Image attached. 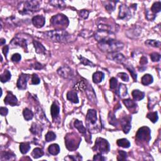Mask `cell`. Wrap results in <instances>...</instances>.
I'll use <instances>...</instances> for the list:
<instances>
[{"label":"cell","instance_id":"cell-41","mask_svg":"<svg viewBox=\"0 0 161 161\" xmlns=\"http://www.w3.org/2000/svg\"><path fill=\"white\" fill-rule=\"evenodd\" d=\"M161 10V3L160 1H158L156 3H154L152 7L151 8V11L153 13H159Z\"/></svg>","mask_w":161,"mask_h":161},{"label":"cell","instance_id":"cell-53","mask_svg":"<svg viewBox=\"0 0 161 161\" xmlns=\"http://www.w3.org/2000/svg\"><path fill=\"white\" fill-rule=\"evenodd\" d=\"M93 160H98V161H103V160H105L106 159L102 156L101 154H98L96 155H95L93 157Z\"/></svg>","mask_w":161,"mask_h":161},{"label":"cell","instance_id":"cell-26","mask_svg":"<svg viewBox=\"0 0 161 161\" xmlns=\"http://www.w3.org/2000/svg\"><path fill=\"white\" fill-rule=\"evenodd\" d=\"M153 80H154L153 77L149 74H145V75L142 77V84H144L145 86L150 84L151 83H152Z\"/></svg>","mask_w":161,"mask_h":161},{"label":"cell","instance_id":"cell-18","mask_svg":"<svg viewBox=\"0 0 161 161\" xmlns=\"http://www.w3.org/2000/svg\"><path fill=\"white\" fill-rule=\"evenodd\" d=\"M123 103L125 105V106L128 108L130 110V111H132V113L133 111H135V113L136 112V108H137V104H136L135 102L131 100V99H126V100H123Z\"/></svg>","mask_w":161,"mask_h":161},{"label":"cell","instance_id":"cell-46","mask_svg":"<svg viewBox=\"0 0 161 161\" xmlns=\"http://www.w3.org/2000/svg\"><path fill=\"white\" fill-rule=\"evenodd\" d=\"M118 84V80L116 78L114 77H112V78L110 79V87L111 89H114L116 88Z\"/></svg>","mask_w":161,"mask_h":161},{"label":"cell","instance_id":"cell-30","mask_svg":"<svg viewBox=\"0 0 161 161\" xmlns=\"http://www.w3.org/2000/svg\"><path fill=\"white\" fill-rule=\"evenodd\" d=\"M44 152L42 148H34L32 152V156L34 159H38V158L42 157L43 156H44Z\"/></svg>","mask_w":161,"mask_h":161},{"label":"cell","instance_id":"cell-16","mask_svg":"<svg viewBox=\"0 0 161 161\" xmlns=\"http://www.w3.org/2000/svg\"><path fill=\"white\" fill-rule=\"evenodd\" d=\"M4 102L5 104H9L10 106H14L18 104V100L15 95L11 93V92H8L7 96L5 98Z\"/></svg>","mask_w":161,"mask_h":161},{"label":"cell","instance_id":"cell-33","mask_svg":"<svg viewBox=\"0 0 161 161\" xmlns=\"http://www.w3.org/2000/svg\"><path fill=\"white\" fill-rule=\"evenodd\" d=\"M30 131L34 135H39L42 132V128L40 127V125H37V123H33L32 125V127L30 128Z\"/></svg>","mask_w":161,"mask_h":161},{"label":"cell","instance_id":"cell-24","mask_svg":"<svg viewBox=\"0 0 161 161\" xmlns=\"http://www.w3.org/2000/svg\"><path fill=\"white\" fill-rule=\"evenodd\" d=\"M132 94L135 101H140L143 100L145 96L144 92L138 90V89H135V90L133 91Z\"/></svg>","mask_w":161,"mask_h":161},{"label":"cell","instance_id":"cell-1","mask_svg":"<svg viewBox=\"0 0 161 161\" xmlns=\"http://www.w3.org/2000/svg\"><path fill=\"white\" fill-rule=\"evenodd\" d=\"M98 46L101 51L108 53H114L122 50L124 45L122 42L113 39L103 42H99Z\"/></svg>","mask_w":161,"mask_h":161},{"label":"cell","instance_id":"cell-56","mask_svg":"<svg viewBox=\"0 0 161 161\" xmlns=\"http://www.w3.org/2000/svg\"><path fill=\"white\" fill-rule=\"evenodd\" d=\"M33 67L34 69H43V67H44V66L39 63H36L35 64H34Z\"/></svg>","mask_w":161,"mask_h":161},{"label":"cell","instance_id":"cell-40","mask_svg":"<svg viewBox=\"0 0 161 161\" xmlns=\"http://www.w3.org/2000/svg\"><path fill=\"white\" fill-rule=\"evenodd\" d=\"M125 68L126 69H127L130 73L131 75L133 77V79H134L135 80H137V73H135V69L134 68L132 65H125Z\"/></svg>","mask_w":161,"mask_h":161},{"label":"cell","instance_id":"cell-5","mask_svg":"<svg viewBox=\"0 0 161 161\" xmlns=\"http://www.w3.org/2000/svg\"><path fill=\"white\" fill-rule=\"evenodd\" d=\"M94 150L100 154H106L110 150V144L103 138H98L95 142Z\"/></svg>","mask_w":161,"mask_h":161},{"label":"cell","instance_id":"cell-39","mask_svg":"<svg viewBox=\"0 0 161 161\" xmlns=\"http://www.w3.org/2000/svg\"><path fill=\"white\" fill-rule=\"evenodd\" d=\"M147 118L149 119L152 123L157 122L159 117H158L157 112H150L147 114Z\"/></svg>","mask_w":161,"mask_h":161},{"label":"cell","instance_id":"cell-2","mask_svg":"<svg viewBox=\"0 0 161 161\" xmlns=\"http://www.w3.org/2000/svg\"><path fill=\"white\" fill-rule=\"evenodd\" d=\"M46 38L56 42H64L69 40V34L64 30H55L44 33Z\"/></svg>","mask_w":161,"mask_h":161},{"label":"cell","instance_id":"cell-9","mask_svg":"<svg viewBox=\"0 0 161 161\" xmlns=\"http://www.w3.org/2000/svg\"><path fill=\"white\" fill-rule=\"evenodd\" d=\"M131 11L130 8L125 5H122L120 7L118 13V18L122 20H128L131 17Z\"/></svg>","mask_w":161,"mask_h":161},{"label":"cell","instance_id":"cell-7","mask_svg":"<svg viewBox=\"0 0 161 161\" xmlns=\"http://www.w3.org/2000/svg\"><path fill=\"white\" fill-rule=\"evenodd\" d=\"M94 38L98 42H103L108 41V40H110L115 39V38H114V34L113 33V32L102 30H99L98 32L95 33Z\"/></svg>","mask_w":161,"mask_h":161},{"label":"cell","instance_id":"cell-50","mask_svg":"<svg viewBox=\"0 0 161 161\" xmlns=\"http://www.w3.org/2000/svg\"><path fill=\"white\" fill-rule=\"evenodd\" d=\"M146 18L147 20H148L149 21H152L155 19V18H156V15H155V14L152 13L149 10H147V13H146Z\"/></svg>","mask_w":161,"mask_h":161},{"label":"cell","instance_id":"cell-44","mask_svg":"<svg viewBox=\"0 0 161 161\" xmlns=\"http://www.w3.org/2000/svg\"><path fill=\"white\" fill-rule=\"evenodd\" d=\"M55 138H56V135L53 132H49L45 135V140L47 142L53 141Z\"/></svg>","mask_w":161,"mask_h":161},{"label":"cell","instance_id":"cell-37","mask_svg":"<svg viewBox=\"0 0 161 161\" xmlns=\"http://www.w3.org/2000/svg\"><path fill=\"white\" fill-rule=\"evenodd\" d=\"M11 79V73L8 70H5V72L1 75V80L2 82H6Z\"/></svg>","mask_w":161,"mask_h":161},{"label":"cell","instance_id":"cell-59","mask_svg":"<svg viewBox=\"0 0 161 161\" xmlns=\"http://www.w3.org/2000/svg\"><path fill=\"white\" fill-rule=\"evenodd\" d=\"M0 44H1V45H3L5 43H6V40L4 39H1V40H0Z\"/></svg>","mask_w":161,"mask_h":161},{"label":"cell","instance_id":"cell-43","mask_svg":"<svg viewBox=\"0 0 161 161\" xmlns=\"http://www.w3.org/2000/svg\"><path fill=\"white\" fill-rule=\"evenodd\" d=\"M79 60H80V63L82 64L84 66H91V67H94L95 65L91 62L90 61H89L87 59H86L84 57H83L82 56H80L79 57Z\"/></svg>","mask_w":161,"mask_h":161},{"label":"cell","instance_id":"cell-32","mask_svg":"<svg viewBox=\"0 0 161 161\" xmlns=\"http://www.w3.org/2000/svg\"><path fill=\"white\" fill-rule=\"evenodd\" d=\"M30 149V145L29 142L25 143H21L20 145V150L21 154H25Z\"/></svg>","mask_w":161,"mask_h":161},{"label":"cell","instance_id":"cell-15","mask_svg":"<svg viewBox=\"0 0 161 161\" xmlns=\"http://www.w3.org/2000/svg\"><path fill=\"white\" fill-rule=\"evenodd\" d=\"M29 79V76L27 74H22L20 76L19 79L17 81V87L19 89H25L27 88V84Z\"/></svg>","mask_w":161,"mask_h":161},{"label":"cell","instance_id":"cell-23","mask_svg":"<svg viewBox=\"0 0 161 161\" xmlns=\"http://www.w3.org/2000/svg\"><path fill=\"white\" fill-rule=\"evenodd\" d=\"M16 156L11 152H4L1 154V160H14Z\"/></svg>","mask_w":161,"mask_h":161},{"label":"cell","instance_id":"cell-19","mask_svg":"<svg viewBox=\"0 0 161 161\" xmlns=\"http://www.w3.org/2000/svg\"><path fill=\"white\" fill-rule=\"evenodd\" d=\"M33 44L34 45V47L35 49V51L37 54H45L46 51V49L44 47V46L41 43L37 41V40H33Z\"/></svg>","mask_w":161,"mask_h":161},{"label":"cell","instance_id":"cell-55","mask_svg":"<svg viewBox=\"0 0 161 161\" xmlns=\"http://www.w3.org/2000/svg\"><path fill=\"white\" fill-rule=\"evenodd\" d=\"M65 160H82V159H80V158H77L76 157H74L73 156H68L66 158H65Z\"/></svg>","mask_w":161,"mask_h":161},{"label":"cell","instance_id":"cell-57","mask_svg":"<svg viewBox=\"0 0 161 161\" xmlns=\"http://www.w3.org/2000/svg\"><path fill=\"white\" fill-rule=\"evenodd\" d=\"M147 63H148V61H147V57H141L140 61V64L141 65H145L146 64H147Z\"/></svg>","mask_w":161,"mask_h":161},{"label":"cell","instance_id":"cell-10","mask_svg":"<svg viewBox=\"0 0 161 161\" xmlns=\"http://www.w3.org/2000/svg\"><path fill=\"white\" fill-rule=\"evenodd\" d=\"M57 73L61 77L65 79H71L73 76V71L68 66H63L57 70Z\"/></svg>","mask_w":161,"mask_h":161},{"label":"cell","instance_id":"cell-35","mask_svg":"<svg viewBox=\"0 0 161 161\" xmlns=\"http://www.w3.org/2000/svg\"><path fill=\"white\" fill-rule=\"evenodd\" d=\"M50 4L54 7L58 8H64L66 7V3L63 1H58V0H54V1H51Z\"/></svg>","mask_w":161,"mask_h":161},{"label":"cell","instance_id":"cell-52","mask_svg":"<svg viewBox=\"0 0 161 161\" xmlns=\"http://www.w3.org/2000/svg\"><path fill=\"white\" fill-rule=\"evenodd\" d=\"M89 11L86 10H82L80 11V17H81L84 19H86L89 16Z\"/></svg>","mask_w":161,"mask_h":161},{"label":"cell","instance_id":"cell-6","mask_svg":"<svg viewBox=\"0 0 161 161\" xmlns=\"http://www.w3.org/2000/svg\"><path fill=\"white\" fill-rule=\"evenodd\" d=\"M23 10L19 11L20 13H27L37 11L40 9V2L38 1H27L23 3Z\"/></svg>","mask_w":161,"mask_h":161},{"label":"cell","instance_id":"cell-49","mask_svg":"<svg viewBox=\"0 0 161 161\" xmlns=\"http://www.w3.org/2000/svg\"><path fill=\"white\" fill-rule=\"evenodd\" d=\"M40 82V80L39 79V77H38V76H37L35 74H33L32 76V84L37 85V84H39Z\"/></svg>","mask_w":161,"mask_h":161},{"label":"cell","instance_id":"cell-31","mask_svg":"<svg viewBox=\"0 0 161 161\" xmlns=\"http://www.w3.org/2000/svg\"><path fill=\"white\" fill-rule=\"evenodd\" d=\"M117 93L121 97H125L126 95H127V88H126V86L123 84H120L118 89Z\"/></svg>","mask_w":161,"mask_h":161},{"label":"cell","instance_id":"cell-28","mask_svg":"<svg viewBox=\"0 0 161 161\" xmlns=\"http://www.w3.org/2000/svg\"><path fill=\"white\" fill-rule=\"evenodd\" d=\"M74 127L78 130V131L80 133H81V134H84L86 133V129L84 126H83L82 122L81 121L76 120L75 122H74Z\"/></svg>","mask_w":161,"mask_h":161},{"label":"cell","instance_id":"cell-25","mask_svg":"<svg viewBox=\"0 0 161 161\" xmlns=\"http://www.w3.org/2000/svg\"><path fill=\"white\" fill-rule=\"evenodd\" d=\"M86 88H87V86H86V83L84 80H80V81L77 82L74 86V89L79 91H84L86 90Z\"/></svg>","mask_w":161,"mask_h":161},{"label":"cell","instance_id":"cell-54","mask_svg":"<svg viewBox=\"0 0 161 161\" xmlns=\"http://www.w3.org/2000/svg\"><path fill=\"white\" fill-rule=\"evenodd\" d=\"M8 113V110L7 108L5 107H1L0 108V114H1V116H6Z\"/></svg>","mask_w":161,"mask_h":161},{"label":"cell","instance_id":"cell-20","mask_svg":"<svg viewBox=\"0 0 161 161\" xmlns=\"http://www.w3.org/2000/svg\"><path fill=\"white\" fill-rule=\"evenodd\" d=\"M67 98L74 103H78L79 99L76 91H70L67 93Z\"/></svg>","mask_w":161,"mask_h":161},{"label":"cell","instance_id":"cell-4","mask_svg":"<svg viewBox=\"0 0 161 161\" xmlns=\"http://www.w3.org/2000/svg\"><path fill=\"white\" fill-rule=\"evenodd\" d=\"M81 141L78 135L76 134H69L65 137V144L68 150L71 151L76 150L79 147V145Z\"/></svg>","mask_w":161,"mask_h":161},{"label":"cell","instance_id":"cell-58","mask_svg":"<svg viewBox=\"0 0 161 161\" xmlns=\"http://www.w3.org/2000/svg\"><path fill=\"white\" fill-rule=\"evenodd\" d=\"M8 51H9V47L8 45H5V47L3 48V53L4 54V55L6 57H7V55L8 54Z\"/></svg>","mask_w":161,"mask_h":161},{"label":"cell","instance_id":"cell-14","mask_svg":"<svg viewBox=\"0 0 161 161\" xmlns=\"http://www.w3.org/2000/svg\"><path fill=\"white\" fill-rule=\"evenodd\" d=\"M97 112L95 110H89L86 115V121L89 124L94 125L97 122Z\"/></svg>","mask_w":161,"mask_h":161},{"label":"cell","instance_id":"cell-27","mask_svg":"<svg viewBox=\"0 0 161 161\" xmlns=\"http://www.w3.org/2000/svg\"><path fill=\"white\" fill-rule=\"evenodd\" d=\"M48 150H49V152L51 154L55 156V155H57L60 152V147L59 146L58 144H54L51 145L49 147Z\"/></svg>","mask_w":161,"mask_h":161},{"label":"cell","instance_id":"cell-3","mask_svg":"<svg viewBox=\"0 0 161 161\" xmlns=\"http://www.w3.org/2000/svg\"><path fill=\"white\" fill-rule=\"evenodd\" d=\"M51 23L57 30H64L69 25V21L64 15L57 14L51 18Z\"/></svg>","mask_w":161,"mask_h":161},{"label":"cell","instance_id":"cell-47","mask_svg":"<svg viewBox=\"0 0 161 161\" xmlns=\"http://www.w3.org/2000/svg\"><path fill=\"white\" fill-rule=\"evenodd\" d=\"M150 59L153 62H159L160 59V55L156 52L150 54Z\"/></svg>","mask_w":161,"mask_h":161},{"label":"cell","instance_id":"cell-21","mask_svg":"<svg viewBox=\"0 0 161 161\" xmlns=\"http://www.w3.org/2000/svg\"><path fill=\"white\" fill-rule=\"evenodd\" d=\"M104 77V74L103 73L100 72V71H97L93 74L92 75V80L94 83H100L103 80Z\"/></svg>","mask_w":161,"mask_h":161},{"label":"cell","instance_id":"cell-13","mask_svg":"<svg viewBox=\"0 0 161 161\" xmlns=\"http://www.w3.org/2000/svg\"><path fill=\"white\" fill-rule=\"evenodd\" d=\"M131 118L129 116H124L121 119L120 123L122 126V129L125 134H128L131 129Z\"/></svg>","mask_w":161,"mask_h":161},{"label":"cell","instance_id":"cell-38","mask_svg":"<svg viewBox=\"0 0 161 161\" xmlns=\"http://www.w3.org/2000/svg\"><path fill=\"white\" fill-rule=\"evenodd\" d=\"M108 122H109L110 124L114 126H117L118 125L117 119L116 118L115 116H114V113H113L112 112H110L109 114H108Z\"/></svg>","mask_w":161,"mask_h":161},{"label":"cell","instance_id":"cell-48","mask_svg":"<svg viewBox=\"0 0 161 161\" xmlns=\"http://www.w3.org/2000/svg\"><path fill=\"white\" fill-rule=\"evenodd\" d=\"M118 76L120 77L122 79V80L125 82H128L129 80V77L127 75V74H126L125 73H120L118 74Z\"/></svg>","mask_w":161,"mask_h":161},{"label":"cell","instance_id":"cell-34","mask_svg":"<svg viewBox=\"0 0 161 161\" xmlns=\"http://www.w3.org/2000/svg\"><path fill=\"white\" fill-rule=\"evenodd\" d=\"M116 143L118 146L123 148H128L130 146V142L126 138L119 139V140H117Z\"/></svg>","mask_w":161,"mask_h":161},{"label":"cell","instance_id":"cell-22","mask_svg":"<svg viewBox=\"0 0 161 161\" xmlns=\"http://www.w3.org/2000/svg\"><path fill=\"white\" fill-rule=\"evenodd\" d=\"M59 112H60L59 106V105L57 104L56 102H54L53 104H52L51 108V113L52 117L53 118H56L59 115Z\"/></svg>","mask_w":161,"mask_h":161},{"label":"cell","instance_id":"cell-42","mask_svg":"<svg viewBox=\"0 0 161 161\" xmlns=\"http://www.w3.org/2000/svg\"><path fill=\"white\" fill-rule=\"evenodd\" d=\"M145 44L147 45L152 46V47H159L160 46L161 43L160 41H158V40H148L145 42Z\"/></svg>","mask_w":161,"mask_h":161},{"label":"cell","instance_id":"cell-45","mask_svg":"<svg viewBox=\"0 0 161 161\" xmlns=\"http://www.w3.org/2000/svg\"><path fill=\"white\" fill-rule=\"evenodd\" d=\"M127 158V154L123 150H118V156L117 159L118 160H125Z\"/></svg>","mask_w":161,"mask_h":161},{"label":"cell","instance_id":"cell-12","mask_svg":"<svg viewBox=\"0 0 161 161\" xmlns=\"http://www.w3.org/2000/svg\"><path fill=\"white\" fill-rule=\"evenodd\" d=\"M108 58L110 60H112L117 63L119 64H124L126 62V57L122 54L117 53H111L108 55Z\"/></svg>","mask_w":161,"mask_h":161},{"label":"cell","instance_id":"cell-11","mask_svg":"<svg viewBox=\"0 0 161 161\" xmlns=\"http://www.w3.org/2000/svg\"><path fill=\"white\" fill-rule=\"evenodd\" d=\"M11 47H20L23 48L25 50H27V42L26 40L20 37H15L10 42Z\"/></svg>","mask_w":161,"mask_h":161},{"label":"cell","instance_id":"cell-8","mask_svg":"<svg viewBox=\"0 0 161 161\" xmlns=\"http://www.w3.org/2000/svg\"><path fill=\"white\" fill-rule=\"evenodd\" d=\"M136 138L137 140L142 142H149L151 138V132L150 128L147 127V126L141 127L136 134Z\"/></svg>","mask_w":161,"mask_h":161},{"label":"cell","instance_id":"cell-17","mask_svg":"<svg viewBox=\"0 0 161 161\" xmlns=\"http://www.w3.org/2000/svg\"><path fill=\"white\" fill-rule=\"evenodd\" d=\"M32 23L34 26L39 29V28H42L44 26L45 19L42 15H38V16H35L32 18Z\"/></svg>","mask_w":161,"mask_h":161},{"label":"cell","instance_id":"cell-36","mask_svg":"<svg viewBox=\"0 0 161 161\" xmlns=\"http://www.w3.org/2000/svg\"><path fill=\"white\" fill-rule=\"evenodd\" d=\"M23 114L24 116V118L27 121H29L32 119L33 116V113L30 110L28 109V108H25L23 111Z\"/></svg>","mask_w":161,"mask_h":161},{"label":"cell","instance_id":"cell-51","mask_svg":"<svg viewBox=\"0 0 161 161\" xmlns=\"http://www.w3.org/2000/svg\"><path fill=\"white\" fill-rule=\"evenodd\" d=\"M21 59V55L19 54H15L13 55V56L11 57V61L13 62H15V63H18L19 62Z\"/></svg>","mask_w":161,"mask_h":161},{"label":"cell","instance_id":"cell-29","mask_svg":"<svg viewBox=\"0 0 161 161\" xmlns=\"http://www.w3.org/2000/svg\"><path fill=\"white\" fill-rule=\"evenodd\" d=\"M105 3L104 7L106 9V10L109 12H112L114 10L116 7V1H103Z\"/></svg>","mask_w":161,"mask_h":161}]
</instances>
